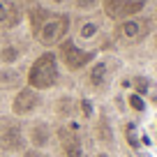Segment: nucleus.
I'll use <instances>...</instances> for the list:
<instances>
[{
	"mask_svg": "<svg viewBox=\"0 0 157 157\" xmlns=\"http://www.w3.org/2000/svg\"><path fill=\"white\" fill-rule=\"evenodd\" d=\"M28 21L35 39L46 49L58 46L65 37H69V30H72V16L67 12H53V10H46L44 5L30 7Z\"/></svg>",
	"mask_w": 157,
	"mask_h": 157,
	"instance_id": "1",
	"label": "nucleus"
},
{
	"mask_svg": "<svg viewBox=\"0 0 157 157\" xmlns=\"http://www.w3.org/2000/svg\"><path fill=\"white\" fill-rule=\"evenodd\" d=\"M58 65L60 63H58L56 51H44V53H39L37 58L33 60V65H30V69H28V76H25L28 88L37 90V93L53 88V86L58 83V78H60V67Z\"/></svg>",
	"mask_w": 157,
	"mask_h": 157,
	"instance_id": "2",
	"label": "nucleus"
},
{
	"mask_svg": "<svg viewBox=\"0 0 157 157\" xmlns=\"http://www.w3.org/2000/svg\"><path fill=\"white\" fill-rule=\"evenodd\" d=\"M106 16L102 14V12H93V14H78L72 19V39L74 42H78L81 46H86V49H90L93 44H97L99 39L104 37V23H106Z\"/></svg>",
	"mask_w": 157,
	"mask_h": 157,
	"instance_id": "3",
	"label": "nucleus"
},
{
	"mask_svg": "<svg viewBox=\"0 0 157 157\" xmlns=\"http://www.w3.org/2000/svg\"><path fill=\"white\" fill-rule=\"evenodd\" d=\"M155 33V19L150 14H136L125 21H118L113 28V37L120 44H139Z\"/></svg>",
	"mask_w": 157,
	"mask_h": 157,
	"instance_id": "4",
	"label": "nucleus"
},
{
	"mask_svg": "<svg viewBox=\"0 0 157 157\" xmlns=\"http://www.w3.org/2000/svg\"><path fill=\"white\" fill-rule=\"evenodd\" d=\"M58 63H63L69 72H78V69L88 67L90 63H95L97 58V49H86L78 42H74L72 37H65L63 42L58 44Z\"/></svg>",
	"mask_w": 157,
	"mask_h": 157,
	"instance_id": "5",
	"label": "nucleus"
},
{
	"mask_svg": "<svg viewBox=\"0 0 157 157\" xmlns=\"http://www.w3.org/2000/svg\"><path fill=\"white\" fill-rule=\"evenodd\" d=\"M148 2H141V0H102V14L106 16L109 21L118 23V21H125L129 16H136L146 10Z\"/></svg>",
	"mask_w": 157,
	"mask_h": 157,
	"instance_id": "6",
	"label": "nucleus"
},
{
	"mask_svg": "<svg viewBox=\"0 0 157 157\" xmlns=\"http://www.w3.org/2000/svg\"><path fill=\"white\" fill-rule=\"evenodd\" d=\"M23 141H25V134L19 120L12 116L0 118V150L16 152L23 148Z\"/></svg>",
	"mask_w": 157,
	"mask_h": 157,
	"instance_id": "7",
	"label": "nucleus"
},
{
	"mask_svg": "<svg viewBox=\"0 0 157 157\" xmlns=\"http://www.w3.org/2000/svg\"><path fill=\"white\" fill-rule=\"evenodd\" d=\"M39 104H42V95H39L37 90L23 86V88H19L14 102H12V111H14L16 118H23V116L35 113V109H37Z\"/></svg>",
	"mask_w": 157,
	"mask_h": 157,
	"instance_id": "8",
	"label": "nucleus"
},
{
	"mask_svg": "<svg viewBox=\"0 0 157 157\" xmlns=\"http://www.w3.org/2000/svg\"><path fill=\"white\" fill-rule=\"evenodd\" d=\"M23 7L16 0H0V30H14L23 23Z\"/></svg>",
	"mask_w": 157,
	"mask_h": 157,
	"instance_id": "9",
	"label": "nucleus"
},
{
	"mask_svg": "<svg viewBox=\"0 0 157 157\" xmlns=\"http://www.w3.org/2000/svg\"><path fill=\"white\" fill-rule=\"evenodd\" d=\"M109 72H111V60H95L93 67L88 72V81L93 88L102 90L106 86V78H109Z\"/></svg>",
	"mask_w": 157,
	"mask_h": 157,
	"instance_id": "10",
	"label": "nucleus"
},
{
	"mask_svg": "<svg viewBox=\"0 0 157 157\" xmlns=\"http://www.w3.org/2000/svg\"><path fill=\"white\" fill-rule=\"evenodd\" d=\"M28 141L33 143V148H37V150H42V148H46L51 143V127L46 123H35L33 127L28 129Z\"/></svg>",
	"mask_w": 157,
	"mask_h": 157,
	"instance_id": "11",
	"label": "nucleus"
},
{
	"mask_svg": "<svg viewBox=\"0 0 157 157\" xmlns=\"http://www.w3.org/2000/svg\"><path fill=\"white\" fill-rule=\"evenodd\" d=\"M25 83V76L14 67H7L2 65L0 67V88L2 90H12V88H21Z\"/></svg>",
	"mask_w": 157,
	"mask_h": 157,
	"instance_id": "12",
	"label": "nucleus"
},
{
	"mask_svg": "<svg viewBox=\"0 0 157 157\" xmlns=\"http://www.w3.org/2000/svg\"><path fill=\"white\" fill-rule=\"evenodd\" d=\"M60 139H63V152L65 157H83V146L78 141L76 134H69L67 129H60Z\"/></svg>",
	"mask_w": 157,
	"mask_h": 157,
	"instance_id": "13",
	"label": "nucleus"
},
{
	"mask_svg": "<svg viewBox=\"0 0 157 157\" xmlns=\"http://www.w3.org/2000/svg\"><path fill=\"white\" fill-rule=\"evenodd\" d=\"M21 53H23V51H21L19 46H14V44H5V46H0V63L7 65V67H12V65H14L16 60L21 58Z\"/></svg>",
	"mask_w": 157,
	"mask_h": 157,
	"instance_id": "14",
	"label": "nucleus"
},
{
	"mask_svg": "<svg viewBox=\"0 0 157 157\" xmlns=\"http://www.w3.org/2000/svg\"><path fill=\"white\" fill-rule=\"evenodd\" d=\"M97 139L102 143H113V129L111 123L106 120V116H99V123H97Z\"/></svg>",
	"mask_w": 157,
	"mask_h": 157,
	"instance_id": "15",
	"label": "nucleus"
},
{
	"mask_svg": "<svg viewBox=\"0 0 157 157\" xmlns=\"http://www.w3.org/2000/svg\"><path fill=\"white\" fill-rule=\"evenodd\" d=\"M127 88H132V93H136V95H148L150 93V81H148L146 76H132V81H127Z\"/></svg>",
	"mask_w": 157,
	"mask_h": 157,
	"instance_id": "16",
	"label": "nucleus"
},
{
	"mask_svg": "<svg viewBox=\"0 0 157 157\" xmlns=\"http://www.w3.org/2000/svg\"><path fill=\"white\" fill-rule=\"evenodd\" d=\"M99 5H102V0H72V7L78 14H93L99 10Z\"/></svg>",
	"mask_w": 157,
	"mask_h": 157,
	"instance_id": "17",
	"label": "nucleus"
},
{
	"mask_svg": "<svg viewBox=\"0 0 157 157\" xmlns=\"http://www.w3.org/2000/svg\"><path fill=\"white\" fill-rule=\"evenodd\" d=\"M74 111V102H72V97H60L58 99V106H56V113H58L60 118H69V113Z\"/></svg>",
	"mask_w": 157,
	"mask_h": 157,
	"instance_id": "18",
	"label": "nucleus"
},
{
	"mask_svg": "<svg viewBox=\"0 0 157 157\" xmlns=\"http://www.w3.org/2000/svg\"><path fill=\"white\" fill-rule=\"evenodd\" d=\"M44 7L53 12H65L72 7V0H44Z\"/></svg>",
	"mask_w": 157,
	"mask_h": 157,
	"instance_id": "19",
	"label": "nucleus"
},
{
	"mask_svg": "<svg viewBox=\"0 0 157 157\" xmlns=\"http://www.w3.org/2000/svg\"><path fill=\"white\" fill-rule=\"evenodd\" d=\"M127 104H129V109H134L136 113H143V111H146V102H143V97H141V95H136V93H129Z\"/></svg>",
	"mask_w": 157,
	"mask_h": 157,
	"instance_id": "20",
	"label": "nucleus"
},
{
	"mask_svg": "<svg viewBox=\"0 0 157 157\" xmlns=\"http://www.w3.org/2000/svg\"><path fill=\"white\" fill-rule=\"evenodd\" d=\"M134 129H136V125H134V123H129V125H127V143L134 148V150H136V148L141 146V143L136 141V134H134Z\"/></svg>",
	"mask_w": 157,
	"mask_h": 157,
	"instance_id": "21",
	"label": "nucleus"
},
{
	"mask_svg": "<svg viewBox=\"0 0 157 157\" xmlns=\"http://www.w3.org/2000/svg\"><path fill=\"white\" fill-rule=\"evenodd\" d=\"M78 106H81V111H83V118H93V102L90 99H81L78 102Z\"/></svg>",
	"mask_w": 157,
	"mask_h": 157,
	"instance_id": "22",
	"label": "nucleus"
},
{
	"mask_svg": "<svg viewBox=\"0 0 157 157\" xmlns=\"http://www.w3.org/2000/svg\"><path fill=\"white\" fill-rule=\"evenodd\" d=\"M23 157H49V155L37 150V148H28V150H23Z\"/></svg>",
	"mask_w": 157,
	"mask_h": 157,
	"instance_id": "23",
	"label": "nucleus"
},
{
	"mask_svg": "<svg viewBox=\"0 0 157 157\" xmlns=\"http://www.w3.org/2000/svg\"><path fill=\"white\" fill-rule=\"evenodd\" d=\"M150 37H152V44H155V46H157V30H155V33H152V35H150Z\"/></svg>",
	"mask_w": 157,
	"mask_h": 157,
	"instance_id": "24",
	"label": "nucleus"
},
{
	"mask_svg": "<svg viewBox=\"0 0 157 157\" xmlns=\"http://www.w3.org/2000/svg\"><path fill=\"white\" fill-rule=\"evenodd\" d=\"M152 19H155V25H157V10H155V14H152Z\"/></svg>",
	"mask_w": 157,
	"mask_h": 157,
	"instance_id": "25",
	"label": "nucleus"
},
{
	"mask_svg": "<svg viewBox=\"0 0 157 157\" xmlns=\"http://www.w3.org/2000/svg\"><path fill=\"white\" fill-rule=\"evenodd\" d=\"M97 157H109V155H106V152H99V155H97Z\"/></svg>",
	"mask_w": 157,
	"mask_h": 157,
	"instance_id": "26",
	"label": "nucleus"
},
{
	"mask_svg": "<svg viewBox=\"0 0 157 157\" xmlns=\"http://www.w3.org/2000/svg\"><path fill=\"white\" fill-rule=\"evenodd\" d=\"M141 2H148V0H141Z\"/></svg>",
	"mask_w": 157,
	"mask_h": 157,
	"instance_id": "27",
	"label": "nucleus"
}]
</instances>
